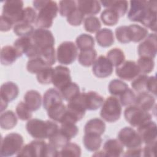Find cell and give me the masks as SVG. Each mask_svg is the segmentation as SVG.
<instances>
[{"label": "cell", "instance_id": "6da1fadb", "mask_svg": "<svg viewBox=\"0 0 157 157\" xmlns=\"http://www.w3.org/2000/svg\"><path fill=\"white\" fill-rule=\"evenodd\" d=\"M59 128L54 121H44L38 118L30 119L26 124V129L28 134L32 137L39 140L48 139Z\"/></svg>", "mask_w": 157, "mask_h": 157}, {"label": "cell", "instance_id": "7a4b0ae2", "mask_svg": "<svg viewBox=\"0 0 157 157\" xmlns=\"http://www.w3.org/2000/svg\"><path fill=\"white\" fill-rule=\"evenodd\" d=\"M59 7L57 3L53 1H45L39 13L35 22L38 28L49 29L53 25V19L57 16Z\"/></svg>", "mask_w": 157, "mask_h": 157}, {"label": "cell", "instance_id": "3957f363", "mask_svg": "<svg viewBox=\"0 0 157 157\" xmlns=\"http://www.w3.org/2000/svg\"><path fill=\"white\" fill-rule=\"evenodd\" d=\"M24 144L23 136L17 132H11L2 138L0 155L2 157L17 155L22 148Z\"/></svg>", "mask_w": 157, "mask_h": 157}, {"label": "cell", "instance_id": "277c9868", "mask_svg": "<svg viewBox=\"0 0 157 157\" xmlns=\"http://www.w3.org/2000/svg\"><path fill=\"white\" fill-rule=\"evenodd\" d=\"M100 111L101 117L105 121L114 123L121 115L122 108L119 99L115 96H109L104 101Z\"/></svg>", "mask_w": 157, "mask_h": 157}, {"label": "cell", "instance_id": "5b68a950", "mask_svg": "<svg viewBox=\"0 0 157 157\" xmlns=\"http://www.w3.org/2000/svg\"><path fill=\"white\" fill-rule=\"evenodd\" d=\"M156 1L133 0L130 1V9L128 13V18L131 21L141 23L149 11L156 7Z\"/></svg>", "mask_w": 157, "mask_h": 157}, {"label": "cell", "instance_id": "8992f818", "mask_svg": "<svg viewBox=\"0 0 157 157\" xmlns=\"http://www.w3.org/2000/svg\"><path fill=\"white\" fill-rule=\"evenodd\" d=\"M126 121L132 126L137 127L151 120L152 116L150 112L145 111L136 105L128 106L124 111Z\"/></svg>", "mask_w": 157, "mask_h": 157}, {"label": "cell", "instance_id": "52a82bcc", "mask_svg": "<svg viewBox=\"0 0 157 157\" xmlns=\"http://www.w3.org/2000/svg\"><path fill=\"white\" fill-rule=\"evenodd\" d=\"M78 55V48L72 41L61 43L56 50V59L60 64L69 65L73 63Z\"/></svg>", "mask_w": 157, "mask_h": 157}, {"label": "cell", "instance_id": "ba28073f", "mask_svg": "<svg viewBox=\"0 0 157 157\" xmlns=\"http://www.w3.org/2000/svg\"><path fill=\"white\" fill-rule=\"evenodd\" d=\"M23 1L18 0L6 1L2 7V15L16 25L21 21L23 12Z\"/></svg>", "mask_w": 157, "mask_h": 157}, {"label": "cell", "instance_id": "9c48e42d", "mask_svg": "<svg viewBox=\"0 0 157 157\" xmlns=\"http://www.w3.org/2000/svg\"><path fill=\"white\" fill-rule=\"evenodd\" d=\"M118 140L128 149L141 147L142 141L138 132L132 128L126 126L120 129L117 135Z\"/></svg>", "mask_w": 157, "mask_h": 157}, {"label": "cell", "instance_id": "30bf717a", "mask_svg": "<svg viewBox=\"0 0 157 157\" xmlns=\"http://www.w3.org/2000/svg\"><path fill=\"white\" fill-rule=\"evenodd\" d=\"M33 44L40 50L54 47L55 40L52 33L47 29L37 28L31 36Z\"/></svg>", "mask_w": 157, "mask_h": 157}, {"label": "cell", "instance_id": "8fae6325", "mask_svg": "<svg viewBox=\"0 0 157 157\" xmlns=\"http://www.w3.org/2000/svg\"><path fill=\"white\" fill-rule=\"evenodd\" d=\"M115 74L122 80L131 81L140 74V71L137 63L134 61L127 60L116 67Z\"/></svg>", "mask_w": 157, "mask_h": 157}, {"label": "cell", "instance_id": "7c38bea8", "mask_svg": "<svg viewBox=\"0 0 157 157\" xmlns=\"http://www.w3.org/2000/svg\"><path fill=\"white\" fill-rule=\"evenodd\" d=\"M156 34L151 33L138 45L137 53L139 56H145L154 59L156 55Z\"/></svg>", "mask_w": 157, "mask_h": 157}, {"label": "cell", "instance_id": "4fadbf2b", "mask_svg": "<svg viewBox=\"0 0 157 157\" xmlns=\"http://www.w3.org/2000/svg\"><path fill=\"white\" fill-rule=\"evenodd\" d=\"M113 66L110 61L104 55H100L93 64L92 72L98 78H104L112 75Z\"/></svg>", "mask_w": 157, "mask_h": 157}, {"label": "cell", "instance_id": "5bb4252c", "mask_svg": "<svg viewBox=\"0 0 157 157\" xmlns=\"http://www.w3.org/2000/svg\"><path fill=\"white\" fill-rule=\"evenodd\" d=\"M47 143L41 140H35L25 145L17 154L18 156H44Z\"/></svg>", "mask_w": 157, "mask_h": 157}, {"label": "cell", "instance_id": "9a60e30c", "mask_svg": "<svg viewBox=\"0 0 157 157\" xmlns=\"http://www.w3.org/2000/svg\"><path fill=\"white\" fill-rule=\"evenodd\" d=\"M79 98L86 110H96L98 109L102 105L104 101V98L94 91L80 93Z\"/></svg>", "mask_w": 157, "mask_h": 157}, {"label": "cell", "instance_id": "2e32d148", "mask_svg": "<svg viewBox=\"0 0 157 157\" xmlns=\"http://www.w3.org/2000/svg\"><path fill=\"white\" fill-rule=\"evenodd\" d=\"M72 82L71 72L68 67L64 66H57L54 68L52 83L59 91Z\"/></svg>", "mask_w": 157, "mask_h": 157}, {"label": "cell", "instance_id": "e0dca14e", "mask_svg": "<svg viewBox=\"0 0 157 157\" xmlns=\"http://www.w3.org/2000/svg\"><path fill=\"white\" fill-rule=\"evenodd\" d=\"M156 124L153 121H149L137 128V132L142 141L145 144L156 141Z\"/></svg>", "mask_w": 157, "mask_h": 157}, {"label": "cell", "instance_id": "ac0fdd59", "mask_svg": "<svg viewBox=\"0 0 157 157\" xmlns=\"http://www.w3.org/2000/svg\"><path fill=\"white\" fill-rule=\"evenodd\" d=\"M19 88L18 85L13 82H7L4 83L0 89L1 100L6 102H10L17 99L19 94Z\"/></svg>", "mask_w": 157, "mask_h": 157}, {"label": "cell", "instance_id": "d6986e66", "mask_svg": "<svg viewBox=\"0 0 157 157\" xmlns=\"http://www.w3.org/2000/svg\"><path fill=\"white\" fill-rule=\"evenodd\" d=\"M155 97L148 92H142L136 96L134 105L142 110L150 112L155 109Z\"/></svg>", "mask_w": 157, "mask_h": 157}, {"label": "cell", "instance_id": "ffe728a7", "mask_svg": "<svg viewBox=\"0 0 157 157\" xmlns=\"http://www.w3.org/2000/svg\"><path fill=\"white\" fill-rule=\"evenodd\" d=\"M123 151V145L118 139H109L104 144L102 152L104 156H120Z\"/></svg>", "mask_w": 157, "mask_h": 157}, {"label": "cell", "instance_id": "44dd1931", "mask_svg": "<svg viewBox=\"0 0 157 157\" xmlns=\"http://www.w3.org/2000/svg\"><path fill=\"white\" fill-rule=\"evenodd\" d=\"M63 97L59 92L55 88H49L43 96V107L45 110H47L51 107L60 103H63Z\"/></svg>", "mask_w": 157, "mask_h": 157}, {"label": "cell", "instance_id": "7402d4cb", "mask_svg": "<svg viewBox=\"0 0 157 157\" xmlns=\"http://www.w3.org/2000/svg\"><path fill=\"white\" fill-rule=\"evenodd\" d=\"M19 57H21V55L13 46L6 45L1 50L0 60L4 66L12 64Z\"/></svg>", "mask_w": 157, "mask_h": 157}, {"label": "cell", "instance_id": "603a6c76", "mask_svg": "<svg viewBox=\"0 0 157 157\" xmlns=\"http://www.w3.org/2000/svg\"><path fill=\"white\" fill-rule=\"evenodd\" d=\"M77 8L83 14L87 15H94L98 13L101 9V3L98 1L80 0L77 1Z\"/></svg>", "mask_w": 157, "mask_h": 157}, {"label": "cell", "instance_id": "cb8c5ba5", "mask_svg": "<svg viewBox=\"0 0 157 157\" xmlns=\"http://www.w3.org/2000/svg\"><path fill=\"white\" fill-rule=\"evenodd\" d=\"M24 102L32 112L36 111L40 108L42 97L40 93L34 90L28 91L24 95Z\"/></svg>", "mask_w": 157, "mask_h": 157}, {"label": "cell", "instance_id": "d4e9b609", "mask_svg": "<svg viewBox=\"0 0 157 157\" xmlns=\"http://www.w3.org/2000/svg\"><path fill=\"white\" fill-rule=\"evenodd\" d=\"M95 38L98 45L104 48L111 46L115 40L113 31L106 28L99 29L96 33Z\"/></svg>", "mask_w": 157, "mask_h": 157}, {"label": "cell", "instance_id": "484cf974", "mask_svg": "<svg viewBox=\"0 0 157 157\" xmlns=\"http://www.w3.org/2000/svg\"><path fill=\"white\" fill-rule=\"evenodd\" d=\"M106 126L104 121L98 118H94L89 120L84 126L85 133H93L102 135L105 131Z\"/></svg>", "mask_w": 157, "mask_h": 157}, {"label": "cell", "instance_id": "4316f807", "mask_svg": "<svg viewBox=\"0 0 157 157\" xmlns=\"http://www.w3.org/2000/svg\"><path fill=\"white\" fill-rule=\"evenodd\" d=\"M101 136L93 133H85L83 137V144L85 148L90 151L98 150L102 142Z\"/></svg>", "mask_w": 157, "mask_h": 157}, {"label": "cell", "instance_id": "83f0119b", "mask_svg": "<svg viewBox=\"0 0 157 157\" xmlns=\"http://www.w3.org/2000/svg\"><path fill=\"white\" fill-rule=\"evenodd\" d=\"M101 4L106 9L115 11L120 17H123L128 11V2L127 1H102Z\"/></svg>", "mask_w": 157, "mask_h": 157}, {"label": "cell", "instance_id": "f1b7e54d", "mask_svg": "<svg viewBox=\"0 0 157 157\" xmlns=\"http://www.w3.org/2000/svg\"><path fill=\"white\" fill-rule=\"evenodd\" d=\"M18 119L12 110H7L1 112L0 115V126L2 129L10 130L17 124Z\"/></svg>", "mask_w": 157, "mask_h": 157}, {"label": "cell", "instance_id": "f546056e", "mask_svg": "<svg viewBox=\"0 0 157 157\" xmlns=\"http://www.w3.org/2000/svg\"><path fill=\"white\" fill-rule=\"evenodd\" d=\"M66 105L63 103H60L51 107L47 112L48 117L52 120L60 123L66 115Z\"/></svg>", "mask_w": 157, "mask_h": 157}, {"label": "cell", "instance_id": "4dcf8cb0", "mask_svg": "<svg viewBox=\"0 0 157 157\" xmlns=\"http://www.w3.org/2000/svg\"><path fill=\"white\" fill-rule=\"evenodd\" d=\"M97 58V52L94 48L81 50L78 56V63L84 67H90Z\"/></svg>", "mask_w": 157, "mask_h": 157}, {"label": "cell", "instance_id": "1f68e13d", "mask_svg": "<svg viewBox=\"0 0 157 157\" xmlns=\"http://www.w3.org/2000/svg\"><path fill=\"white\" fill-rule=\"evenodd\" d=\"M131 42L137 43L143 40L148 34L147 28L136 24H132L128 26Z\"/></svg>", "mask_w": 157, "mask_h": 157}, {"label": "cell", "instance_id": "d6a6232c", "mask_svg": "<svg viewBox=\"0 0 157 157\" xmlns=\"http://www.w3.org/2000/svg\"><path fill=\"white\" fill-rule=\"evenodd\" d=\"M63 99L70 101L80 93L79 86L75 82H71L59 90Z\"/></svg>", "mask_w": 157, "mask_h": 157}, {"label": "cell", "instance_id": "836d02e7", "mask_svg": "<svg viewBox=\"0 0 157 157\" xmlns=\"http://www.w3.org/2000/svg\"><path fill=\"white\" fill-rule=\"evenodd\" d=\"M129 88L128 85L123 80L113 79L111 80L108 86V90L110 94L113 96H120Z\"/></svg>", "mask_w": 157, "mask_h": 157}, {"label": "cell", "instance_id": "e575fe53", "mask_svg": "<svg viewBox=\"0 0 157 157\" xmlns=\"http://www.w3.org/2000/svg\"><path fill=\"white\" fill-rule=\"evenodd\" d=\"M75 43L76 46L80 51L93 48L94 47V39L90 34L83 33L77 36Z\"/></svg>", "mask_w": 157, "mask_h": 157}, {"label": "cell", "instance_id": "d590c367", "mask_svg": "<svg viewBox=\"0 0 157 157\" xmlns=\"http://www.w3.org/2000/svg\"><path fill=\"white\" fill-rule=\"evenodd\" d=\"M107 58L110 61L113 66L117 67L125 61V55L120 48H113L107 53Z\"/></svg>", "mask_w": 157, "mask_h": 157}, {"label": "cell", "instance_id": "8d00e7d4", "mask_svg": "<svg viewBox=\"0 0 157 157\" xmlns=\"http://www.w3.org/2000/svg\"><path fill=\"white\" fill-rule=\"evenodd\" d=\"M100 18L104 25L112 26L118 23L120 17L115 11L110 9H105L102 12Z\"/></svg>", "mask_w": 157, "mask_h": 157}, {"label": "cell", "instance_id": "74e56055", "mask_svg": "<svg viewBox=\"0 0 157 157\" xmlns=\"http://www.w3.org/2000/svg\"><path fill=\"white\" fill-rule=\"evenodd\" d=\"M33 42L31 37H20L16 39L13 42V47L18 52L21 56L26 54L29 50Z\"/></svg>", "mask_w": 157, "mask_h": 157}, {"label": "cell", "instance_id": "f35d334b", "mask_svg": "<svg viewBox=\"0 0 157 157\" xmlns=\"http://www.w3.org/2000/svg\"><path fill=\"white\" fill-rule=\"evenodd\" d=\"M82 150L75 143L68 142L59 151V156H80Z\"/></svg>", "mask_w": 157, "mask_h": 157}, {"label": "cell", "instance_id": "ab89813d", "mask_svg": "<svg viewBox=\"0 0 157 157\" xmlns=\"http://www.w3.org/2000/svg\"><path fill=\"white\" fill-rule=\"evenodd\" d=\"M49 143H50L55 147L58 148H61L66 144L69 142L71 139H69L67 136H66L63 132H62L59 128L55 132L51 137L48 138Z\"/></svg>", "mask_w": 157, "mask_h": 157}, {"label": "cell", "instance_id": "60d3db41", "mask_svg": "<svg viewBox=\"0 0 157 157\" xmlns=\"http://www.w3.org/2000/svg\"><path fill=\"white\" fill-rule=\"evenodd\" d=\"M140 73L147 74L153 71L155 67L154 59L148 57L140 56L137 61Z\"/></svg>", "mask_w": 157, "mask_h": 157}, {"label": "cell", "instance_id": "b9f144b4", "mask_svg": "<svg viewBox=\"0 0 157 157\" xmlns=\"http://www.w3.org/2000/svg\"><path fill=\"white\" fill-rule=\"evenodd\" d=\"M47 66H48L40 58H34L28 60L26 64V69L31 74H37Z\"/></svg>", "mask_w": 157, "mask_h": 157}, {"label": "cell", "instance_id": "7bdbcfd3", "mask_svg": "<svg viewBox=\"0 0 157 157\" xmlns=\"http://www.w3.org/2000/svg\"><path fill=\"white\" fill-rule=\"evenodd\" d=\"M13 33L20 37H31L33 34L34 29L32 25L19 23L13 26Z\"/></svg>", "mask_w": 157, "mask_h": 157}, {"label": "cell", "instance_id": "ee69618b", "mask_svg": "<svg viewBox=\"0 0 157 157\" xmlns=\"http://www.w3.org/2000/svg\"><path fill=\"white\" fill-rule=\"evenodd\" d=\"M148 78V76L147 74H141L137 76L134 79L132 80L131 82V86L132 90L137 93L147 92L146 87Z\"/></svg>", "mask_w": 157, "mask_h": 157}, {"label": "cell", "instance_id": "f6af8a7d", "mask_svg": "<svg viewBox=\"0 0 157 157\" xmlns=\"http://www.w3.org/2000/svg\"><path fill=\"white\" fill-rule=\"evenodd\" d=\"M39 58L43 59L48 66H52L55 63L56 59V53H55L54 47L40 50Z\"/></svg>", "mask_w": 157, "mask_h": 157}, {"label": "cell", "instance_id": "bcb514c9", "mask_svg": "<svg viewBox=\"0 0 157 157\" xmlns=\"http://www.w3.org/2000/svg\"><path fill=\"white\" fill-rule=\"evenodd\" d=\"M54 68L52 66H47L36 74L37 82L40 84H50L52 82V77Z\"/></svg>", "mask_w": 157, "mask_h": 157}, {"label": "cell", "instance_id": "7dc6e473", "mask_svg": "<svg viewBox=\"0 0 157 157\" xmlns=\"http://www.w3.org/2000/svg\"><path fill=\"white\" fill-rule=\"evenodd\" d=\"M101 27L99 19L95 16H89L84 20V28L85 31L90 33H97Z\"/></svg>", "mask_w": 157, "mask_h": 157}, {"label": "cell", "instance_id": "c3c4849f", "mask_svg": "<svg viewBox=\"0 0 157 157\" xmlns=\"http://www.w3.org/2000/svg\"><path fill=\"white\" fill-rule=\"evenodd\" d=\"M77 8V1L71 0L60 1L59 2V12L62 17H67L74 10Z\"/></svg>", "mask_w": 157, "mask_h": 157}, {"label": "cell", "instance_id": "681fc988", "mask_svg": "<svg viewBox=\"0 0 157 157\" xmlns=\"http://www.w3.org/2000/svg\"><path fill=\"white\" fill-rule=\"evenodd\" d=\"M115 36L121 44H128L131 42L130 31L128 26H120L115 29Z\"/></svg>", "mask_w": 157, "mask_h": 157}, {"label": "cell", "instance_id": "f907efd6", "mask_svg": "<svg viewBox=\"0 0 157 157\" xmlns=\"http://www.w3.org/2000/svg\"><path fill=\"white\" fill-rule=\"evenodd\" d=\"M16 113L19 119L23 121L31 119L33 116L32 111L25 104V102L20 101L16 106Z\"/></svg>", "mask_w": 157, "mask_h": 157}, {"label": "cell", "instance_id": "816d5d0a", "mask_svg": "<svg viewBox=\"0 0 157 157\" xmlns=\"http://www.w3.org/2000/svg\"><path fill=\"white\" fill-rule=\"evenodd\" d=\"M59 130L71 139L74 138L78 133V128L75 123L68 121L61 123Z\"/></svg>", "mask_w": 157, "mask_h": 157}, {"label": "cell", "instance_id": "f5cc1de1", "mask_svg": "<svg viewBox=\"0 0 157 157\" xmlns=\"http://www.w3.org/2000/svg\"><path fill=\"white\" fill-rule=\"evenodd\" d=\"M119 101L121 106L128 107L134 104L136 95L134 93V91L129 88L126 91H124L122 94H121L119 96Z\"/></svg>", "mask_w": 157, "mask_h": 157}, {"label": "cell", "instance_id": "db71d44e", "mask_svg": "<svg viewBox=\"0 0 157 157\" xmlns=\"http://www.w3.org/2000/svg\"><path fill=\"white\" fill-rule=\"evenodd\" d=\"M85 15L78 8L74 10L67 17V21L71 26H80L84 20Z\"/></svg>", "mask_w": 157, "mask_h": 157}, {"label": "cell", "instance_id": "11a10c76", "mask_svg": "<svg viewBox=\"0 0 157 157\" xmlns=\"http://www.w3.org/2000/svg\"><path fill=\"white\" fill-rule=\"evenodd\" d=\"M37 14L34 9L31 7H26L24 8L21 21L20 23H25L28 24H32L36 22Z\"/></svg>", "mask_w": 157, "mask_h": 157}, {"label": "cell", "instance_id": "9f6ffc18", "mask_svg": "<svg viewBox=\"0 0 157 157\" xmlns=\"http://www.w3.org/2000/svg\"><path fill=\"white\" fill-rule=\"evenodd\" d=\"M147 92L150 93L155 98L156 96V80L155 76L148 77L146 87Z\"/></svg>", "mask_w": 157, "mask_h": 157}, {"label": "cell", "instance_id": "6f0895ef", "mask_svg": "<svg viewBox=\"0 0 157 157\" xmlns=\"http://www.w3.org/2000/svg\"><path fill=\"white\" fill-rule=\"evenodd\" d=\"M156 147V141H155L150 144H145V146L142 150V152L144 153L143 155L144 156H150V157L155 156Z\"/></svg>", "mask_w": 157, "mask_h": 157}, {"label": "cell", "instance_id": "680465c9", "mask_svg": "<svg viewBox=\"0 0 157 157\" xmlns=\"http://www.w3.org/2000/svg\"><path fill=\"white\" fill-rule=\"evenodd\" d=\"M14 24L9 18L3 15H1L0 20V30L2 32H7L10 31Z\"/></svg>", "mask_w": 157, "mask_h": 157}, {"label": "cell", "instance_id": "91938a15", "mask_svg": "<svg viewBox=\"0 0 157 157\" xmlns=\"http://www.w3.org/2000/svg\"><path fill=\"white\" fill-rule=\"evenodd\" d=\"M44 156H47V157L59 156V151L57 150V148L56 147L52 145L50 143H48L47 144V146H46Z\"/></svg>", "mask_w": 157, "mask_h": 157}, {"label": "cell", "instance_id": "94428289", "mask_svg": "<svg viewBox=\"0 0 157 157\" xmlns=\"http://www.w3.org/2000/svg\"><path fill=\"white\" fill-rule=\"evenodd\" d=\"M142 153V148L141 147H138L136 148L128 149L124 154L123 156H140Z\"/></svg>", "mask_w": 157, "mask_h": 157}]
</instances>
